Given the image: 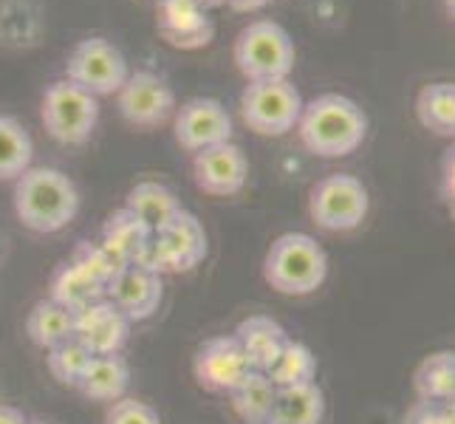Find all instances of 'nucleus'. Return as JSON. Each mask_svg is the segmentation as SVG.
<instances>
[{
  "instance_id": "nucleus-4",
  "label": "nucleus",
  "mask_w": 455,
  "mask_h": 424,
  "mask_svg": "<svg viewBox=\"0 0 455 424\" xmlns=\"http://www.w3.org/2000/svg\"><path fill=\"white\" fill-rule=\"evenodd\" d=\"M294 60V40L275 20L249 23L235 40V66L249 83L289 80Z\"/></svg>"
},
{
  "instance_id": "nucleus-3",
  "label": "nucleus",
  "mask_w": 455,
  "mask_h": 424,
  "mask_svg": "<svg viewBox=\"0 0 455 424\" xmlns=\"http://www.w3.org/2000/svg\"><path fill=\"white\" fill-rule=\"evenodd\" d=\"M266 283L286 297H306L317 292L328 277L325 249L306 232H283L272 241L263 258Z\"/></svg>"
},
{
  "instance_id": "nucleus-8",
  "label": "nucleus",
  "mask_w": 455,
  "mask_h": 424,
  "mask_svg": "<svg viewBox=\"0 0 455 424\" xmlns=\"http://www.w3.org/2000/svg\"><path fill=\"white\" fill-rule=\"evenodd\" d=\"M303 97L289 80L249 83L241 93V119L258 136H283L297 128Z\"/></svg>"
},
{
  "instance_id": "nucleus-20",
  "label": "nucleus",
  "mask_w": 455,
  "mask_h": 424,
  "mask_svg": "<svg viewBox=\"0 0 455 424\" xmlns=\"http://www.w3.org/2000/svg\"><path fill=\"white\" fill-rule=\"evenodd\" d=\"M325 419V394L317 382L277 388L272 413L266 424H323Z\"/></svg>"
},
{
  "instance_id": "nucleus-18",
  "label": "nucleus",
  "mask_w": 455,
  "mask_h": 424,
  "mask_svg": "<svg viewBox=\"0 0 455 424\" xmlns=\"http://www.w3.org/2000/svg\"><path fill=\"white\" fill-rule=\"evenodd\" d=\"M153 238V229L139 218L136 212H131L128 207H122L116 212L108 215V221L102 227V246L111 252L119 263H136L142 258V252L148 249Z\"/></svg>"
},
{
  "instance_id": "nucleus-23",
  "label": "nucleus",
  "mask_w": 455,
  "mask_h": 424,
  "mask_svg": "<svg viewBox=\"0 0 455 424\" xmlns=\"http://www.w3.org/2000/svg\"><path fill=\"white\" fill-rule=\"evenodd\" d=\"M124 207L142 218L153 232L162 229L167 221H172V218L184 210L176 193L159 181H139L128 193V198H124Z\"/></svg>"
},
{
  "instance_id": "nucleus-5",
  "label": "nucleus",
  "mask_w": 455,
  "mask_h": 424,
  "mask_svg": "<svg viewBox=\"0 0 455 424\" xmlns=\"http://www.w3.org/2000/svg\"><path fill=\"white\" fill-rule=\"evenodd\" d=\"M40 116L45 133L66 148H80L91 141L100 122V100L74 85L71 80H57L45 88Z\"/></svg>"
},
{
  "instance_id": "nucleus-32",
  "label": "nucleus",
  "mask_w": 455,
  "mask_h": 424,
  "mask_svg": "<svg viewBox=\"0 0 455 424\" xmlns=\"http://www.w3.org/2000/svg\"><path fill=\"white\" fill-rule=\"evenodd\" d=\"M402 424H452L444 402H425L419 399L407 407V413L402 416Z\"/></svg>"
},
{
  "instance_id": "nucleus-1",
  "label": "nucleus",
  "mask_w": 455,
  "mask_h": 424,
  "mask_svg": "<svg viewBox=\"0 0 455 424\" xmlns=\"http://www.w3.org/2000/svg\"><path fill=\"white\" fill-rule=\"evenodd\" d=\"M297 133L308 153L320 156V159H342L365 141L368 114L351 97L320 93L303 105Z\"/></svg>"
},
{
  "instance_id": "nucleus-33",
  "label": "nucleus",
  "mask_w": 455,
  "mask_h": 424,
  "mask_svg": "<svg viewBox=\"0 0 455 424\" xmlns=\"http://www.w3.org/2000/svg\"><path fill=\"white\" fill-rule=\"evenodd\" d=\"M438 193H442L444 207L455 221V139L442 159V184H438Z\"/></svg>"
},
{
  "instance_id": "nucleus-12",
  "label": "nucleus",
  "mask_w": 455,
  "mask_h": 424,
  "mask_svg": "<svg viewBox=\"0 0 455 424\" xmlns=\"http://www.w3.org/2000/svg\"><path fill=\"white\" fill-rule=\"evenodd\" d=\"M172 133L184 150L201 153L212 145H221V141H232V116L218 100L196 97L176 108Z\"/></svg>"
},
{
  "instance_id": "nucleus-25",
  "label": "nucleus",
  "mask_w": 455,
  "mask_h": 424,
  "mask_svg": "<svg viewBox=\"0 0 455 424\" xmlns=\"http://www.w3.org/2000/svg\"><path fill=\"white\" fill-rule=\"evenodd\" d=\"M49 289H52L49 292L52 300L60 303V306H66V308H71L74 314L88 308V306H93V303H100L102 297H105V286H100L97 280H91L85 272L76 269L71 260L57 266L54 275H52Z\"/></svg>"
},
{
  "instance_id": "nucleus-10",
  "label": "nucleus",
  "mask_w": 455,
  "mask_h": 424,
  "mask_svg": "<svg viewBox=\"0 0 455 424\" xmlns=\"http://www.w3.org/2000/svg\"><path fill=\"white\" fill-rule=\"evenodd\" d=\"M116 105L122 119L133 128H159L176 116V93L153 71L131 74L116 93Z\"/></svg>"
},
{
  "instance_id": "nucleus-22",
  "label": "nucleus",
  "mask_w": 455,
  "mask_h": 424,
  "mask_svg": "<svg viewBox=\"0 0 455 424\" xmlns=\"http://www.w3.org/2000/svg\"><path fill=\"white\" fill-rule=\"evenodd\" d=\"M74 325H76V314L66 306L54 303L52 297H45V300L35 303V308L28 311L26 334L35 345L49 351L54 345L74 337Z\"/></svg>"
},
{
  "instance_id": "nucleus-21",
  "label": "nucleus",
  "mask_w": 455,
  "mask_h": 424,
  "mask_svg": "<svg viewBox=\"0 0 455 424\" xmlns=\"http://www.w3.org/2000/svg\"><path fill=\"white\" fill-rule=\"evenodd\" d=\"M413 111L425 131L455 139V83L438 80L421 85V91L416 93Z\"/></svg>"
},
{
  "instance_id": "nucleus-30",
  "label": "nucleus",
  "mask_w": 455,
  "mask_h": 424,
  "mask_svg": "<svg viewBox=\"0 0 455 424\" xmlns=\"http://www.w3.org/2000/svg\"><path fill=\"white\" fill-rule=\"evenodd\" d=\"M71 263L76 266L80 272H85L91 280H97L100 286H111V280L119 275V269L124 263H119L102 244H93V241H80L74 246V255Z\"/></svg>"
},
{
  "instance_id": "nucleus-11",
  "label": "nucleus",
  "mask_w": 455,
  "mask_h": 424,
  "mask_svg": "<svg viewBox=\"0 0 455 424\" xmlns=\"http://www.w3.org/2000/svg\"><path fill=\"white\" fill-rule=\"evenodd\" d=\"M252 371H255L252 363H249L241 342L232 334L210 337L193 359V373H196L198 385L212 390V394L229 396Z\"/></svg>"
},
{
  "instance_id": "nucleus-9",
  "label": "nucleus",
  "mask_w": 455,
  "mask_h": 424,
  "mask_svg": "<svg viewBox=\"0 0 455 424\" xmlns=\"http://www.w3.org/2000/svg\"><path fill=\"white\" fill-rule=\"evenodd\" d=\"M131 76L124 54L105 37H85L74 45L66 62V80L93 97H114Z\"/></svg>"
},
{
  "instance_id": "nucleus-17",
  "label": "nucleus",
  "mask_w": 455,
  "mask_h": 424,
  "mask_svg": "<svg viewBox=\"0 0 455 424\" xmlns=\"http://www.w3.org/2000/svg\"><path fill=\"white\" fill-rule=\"evenodd\" d=\"M232 337L241 342V348L249 356V363H252L255 371L269 368L277 359V354L283 351V345L289 342L286 328L277 320L266 317V314H249L246 320L238 323Z\"/></svg>"
},
{
  "instance_id": "nucleus-26",
  "label": "nucleus",
  "mask_w": 455,
  "mask_h": 424,
  "mask_svg": "<svg viewBox=\"0 0 455 424\" xmlns=\"http://www.w3.org/2000/svg\"><path fill=\"white\" fill-rule=\"evenodd\" d=\"M275 396H277V388L272 385L269 376L263 371H252L229 394V402H232V411L246 424H266V419L272 413Z\"/></svg>"
},
{
  "instance_id": "nucleus-6",
  "label": "nucleus",
  "mask_w": 455,
  "mask_h": 424,
  "mask_svg": "<svg viewBox=\"0 0 455 424\" xmlns=\"http://www.w3.org/2000/svg\"><path fill=\"white\" fill-rule=\"evenodd\" d=\"M204 258H207V232L193 212L181 210L172 221L153 232L148 249L136 263L156 275H167L190 272Z\"/></svg>"
},
{
  "instance_id": "nucleus-7",
  "label": "nucleus",
  "mask_w": 455,
  "mask_h": 424,
  "mask_svg": "<svg viewBox=\"0 0 455 424\" xmlns=\"http://www.w3.org/2000/svg\"><path fill=\"white\" fill-rule=\"evenodd\" d=\"M371 210L368 187L351 172H334L311 187L308 215L325 232H351L363 227Z\"/></svg>"
},
{
  "instance_id": "nucleus-28",
  "label": "nucleus",
  "mask_w": 455,
  "mask_h": 424,
  "mask_svg": "<svg viewBox=\"0 0 455 424\" xmlns=\"http://www.w3.org/2000/svg\"><path fill=\"white\" fill-rule=\"evenodd\" d=\"M31 156H35V141L28 131L14 116L0 114V181L20 179L31 167Z\"/></svg>"
},
{
  "instance_id": "nucleus-27",
  "label": "nucleus",
  "mask_w": 455,
  "mask_h": 424,
  "mask_svg": "<svg viewBox=\"0 0 455 424\" xmlns=\"http://www.w3.org/2000/svg\"><path fill=\"white\" fill-rule=\"evenodd\" d=\"M272 380L275 388H297L317 380V356L306 342L289 340L277 359L263 371Z\"/></svg>"
},
{
  "instance_id": "nucleus-24",
  "label": "nucleus",
  "mask_w": 455,
  "mask_h": 424,
  "mask_svg": "<svg viewBox=\"0 0 455 424\" xmlns=\"http://www.w3.org/2000/svg\"><path fill=\"white\" fill-rule=\"evenodd\" d=\"M416 399L447 402L455 394V351H433L413 371Z\"/></svg>"
},
{
  "instance_id": "nucleus-35",
  "label": "nucleus",
  "mask_w": 455,
  "mask_h": 424,
  "mask_svg": "<svg viewBox=\"0 0 455 424\" xmlns=\"http://www.w3.org/2000/svg\"><path fill=\"white\" fill-rule=\"evenodd\" d=\"M227 4H229L235 12H258V9H263L266 4H272V0H227Z\"/></svg>"
},
{
  "instance_id": "nucleus-2",
  "label": "nucleus",
  "mask_w": 455,
  "mask_h": 424,
  "mask_svg": "<svg viewBox=\"0 0 455 424\" xmlns=\"http://www.w3.org/2000/svg\"><path fill=\"white\" fill-rule=\"evenodd\" d=\"M14 212L31 232L52 235L66 229L80 212L76 184L57 167H28L14 179Z\"/></svg>"
},
{
  "instance_id": "nucleus-29",
  "label": "nucleus",
  "mask_w": 455,
  "mask_h": 424,
  "mask_svg": "<svg viewBox=\"0 0 455 424\" xmlns=\"http://www.w3.org/2000/svg\"><path fill=\"white\" fill-rule=\"evenodd\" d=\"M91 359H93V354L85 348L80 340L71 337L66 342L54 345V348H49L45 365H49V373L54 376L60 385L76 388V385H80V380H83V373H85Z\"/></svg>"
},
{
  "instance_id": "nucleus-13",
  "label": "nucleus",
  "mask_w": 455,
  "mask_h": 424,
  "mask_svg": "<svg viewBox=\"0 0 455 424\" xmlns=\"http://www.w3.org/2000/svg\"><path fill=\"white\" fill-rule=\"evenodd\" d=\"M193 179L198 190H204L207 196L241 193L249 179L246 153L235 141H221V145L201 150L193 159Z\"/></svg>"
},
{
  "instance_id": "nucleus-34",
  "label": "nucleus",
  "mask_w": 455,
  "mask_h": 424,
  "mask_svg": "<svg viewBox=\"0 0 455 424\" xmlns=\"http://www.w3.org/2000/svg\"><path fill=\"white\" fill-rule=\"evenodd\" d=\"M26 413L14 404H0V424H26Z\"/></svg>"
},
{
  "instance_id": "nucleus-16",
  "label": "nucleus",
  "mask_w": 455,
  "mask_h": 424,
  "mask_svg": "<svg viewBox=\"0 0 455 424\" xmlns=\"http://www.w3.org/2000/svg\"><path fill=\"white\" fill-rule=\"evenodd\" d=\"M159 14V35L172 49H201L215 35L212 20L204 14L198 0H159L156 4Z\"/></svg>"
},
{
  "instance_id": "nucleus-38",
  "label": "nucleus",
  "mask_w": 455,
  "mask_h": 424,
  "mask_svg": "<svg viewBox=\"0 0 455 424\" xmlns=\"http://www.w3.org/2000/svg\"><path fill=\"white\" fill-rule=\"evenodd\" d=\"M444 9H447V14L455 20V0H444Z\"/></svg>"
},
{
  "instance_id": "nucleus-36",
  "label": "nucleus",
  "mask_w": 455,
  "mask_h": 424,
  "mask_svg": "<svg viewBox=\"0 0 455 424\" xmlns=\"http://www.w3.org/2000/svg\"><path fill=\"white\" fill-rule=\"evenodd\" d=\"M444 407H447V413H450V419H452V424H455V394L444 402Z\"/></svg>"
},
{
  "instance_id": "nucleus-19",
  "label": "nucleus",
  "mask_w": 455,
  "mask_h": 424,
  "mask_svg": "<svg viewBox=\"0 0 455 424\" xmlns=\"http://www.w3.org/2000/svg\"><path fill=\"white\" fill-rule=\"evenodd\" d=\"M128 388H131V365L122 354L93 356L80 385H76V390L93 402H116L128 394Z\"/></svg>"
},
{
  "instance_id": "nucleus-15",
  "label": "nucleus",
  "mask_w": 455,
  "mask_h": 424,
  "mask_svg": "<svg viewBox=\"0 0 455 424\" xmlns=\"http://www.w3.org/2000/svg\"><path fill=\"white\" fill-rule=\"evenodd\" d=\"M162 275H156L139 263L122 266L119 275L105 289V297L111 300L131 323L148 320L162 303Z\"/></svg>"
},
{
  "instance_id": "nucleus-31",
  "label": "nucleus",
  "mask_w": 455,
  "mask_h": 424,
  "mask_svg": "<svg viewBox=\"0 0 455 424\" xmlns=\"http://www.w3.org/2000/svg\"><path fill=\"white\" fill-rule=\"evenodd\" d=\"M105 424H162V416L148 402L122 396V399L111 402V407H108Z\"/></svg>"
},
{
  "instance_id": "nucleus-14",
  "label": "nucleus",
  "mask_w": 455,
  "mask_h": 424,
  "mask_svg": "<svg viewBox=\"0 0 455 424\" xmlns=\"http://www.w3.org/2000/svg\"><path fill=\"white\" fill-rule=\"evenodd\" d=\"M131 325L133 323L124 317L108 297H102L100 303L76 311L74 337L80 340L93 356L122 354V348L128 345V337H131Z\"/></svg>"
},
{
  "instance_id": "nucleus-37",
  "label": "nucleus",
  "mask_w": 455,
  "mask_h": 424,
  "mask_svg": "<svg viewBox=\"0 0 455 424\" xmlns=\"http://www.w3.org/2000/svg\"><path fill=\"white\" fill-rule=\"evenodd\" d=\"M198 4H201L204 9H212V6H221V4H227V0H198Z\"/></svg>"
},
{
  "instance_id": "nucleus-39",
  "label": "nucleus",
  "mask_w": 455,
  "mask_h": 424,
  "mask_svg": "<svg viewBox=\"0 0 455 424\" xmlns=\"http://www.w3.org/2000/svg\"><path fill=\"white\" fill-rule=\"evenodd\" d=\"M26 424H45V421H40V419H28Z\"/></svg>"
}]
</instances>
